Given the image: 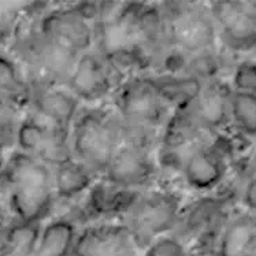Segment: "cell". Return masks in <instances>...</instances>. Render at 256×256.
Masks as SVG:
<instances>
[{
  "mask_svg": "<svg viewBox=\"0 0 256 256\" xmlns=\"http://www.w3.org/2000/svg\"><path fill=\"white\" fill-rule=\"evenodd\" d=\"M140 194L142 190L118 188L107 181L94 184L88 190L78 216L86 220H110L114 216H122Z\"/></svg>",
  "mask_w": 256,
  "mask_h": 256,
  "instance_id": "cell-17",
  "label": "cell"
},
{
  "mask_svg": "<svg viewBox=\"0 0 256 256\" xmlns=\"http://www.w3.org/2000/svg\"><path fill=\"white\" fill-rule=\"evenodd\" d=\"M116 116L124 126L125 142L151 146L170 120L172 111L152 86L146 76L125 80L114 89Z\"/></svg>",
  "mask_w": 256,
  "mask_h": 256,
  "instance_id": "cell-2",
  "label": "cell"
},
{
  "mask_svg": "<svg viewBox=\"0 0 256 256\" xmlns=\"http://www.w3.org/2000/svg\"><path fill=\"white\" fill-rule=\"evenodd\" d=\"M181 211V199L178 194L154 190L142 192L120 218L138 250H146L163 234L174 232Z\"/></svg>",
  "mask_w": 256,
  "mask_h": 256,
  "instance_id": "cell-6",
  "label": "cell"
},
{
  "mask_svg": "<svg viewBox=\"0 0 256 256\" xmlns=\"http://www.w3.org/2000/svg\"><path fill=\"white\" fill-rule=\"evenodd\" d=\"M124 142V126L116 114L108 111L81 110L70 129V146L74 159L94 174L106 172Z\"/></svg>",
  "mask_w": 256,
  "mask_h": 256,
  "instance_id": "cell-3",
  "label": "cell"
},
{
  "mask_svg": "<svg viewBox=\"0 0 256 256\" xmlns=\"http://www.w3.org/2000/svg\"><path fill=\"white\" fill-rule=\"evenodd\" d=\"M77 234L74 218H58L42 229L36 251L42 256H72Z\"/></svg>",
  "mask_w": 256,
  "mask_h": 256,
  "instance_id": "cell-21",
  "label": "cell"
},
{
  "mask_svg": "<svg viewBox=\"0 0 256 256\" xmlns=\"http://www.w3.org/2000/svg\"><path fill=\"white\" fill-rule=\"evenodd\" d=\"M32 86L8 56L0 55V98L16 110L29 106Z\"/></svg>",
  "mask_w": 256,
  "mask_h": 256,
  "instance_id": "cell-23",
  "label": "cell"
},
{
  "mask_svg": "<svg viewBox=\"0 0 256 256\" xmlns=\"http://www.w3.org/2000/svg\"><path fill=\"white\" fill-rule=\"evenodd\" d=\"M220 72V59L214 51H207V52L188 56L182 70L184 74L192 76L194 78L203 81L204 84L218 80L216 77H218Z\"/></svg>",
  "mask_w": 256,
  "mask_h": 256,
  "instance_id": "cell-25",
  "label": "cell"
},
{
  "mask_svg": "<svg viewBox=\"0 0 256 256\" xmlns=\"http://www.w3.org/2000/svg\"><path fill=\"white\" fill-rule=\"evenodd\" d=\"M120 77L108 60L98 51L81 54L76 62L66 88L81 102H98L118 86Z\"/></svg>",
  "mask_w": 256,
  "mask_h": 256,
  "instance_id": "cell-9",
  "label": "cell"
},
{
  "mask_svg": "<svg viewBox=\"0 0 256 256\" xmlns=\"http://www.w3.org/2000/svg\"><path fill=\"white\" fill-rule=\"evenodd\" d=\"M228 198H204L194 203L189 208L181 211L180 220L174 232L178 236H194L200 238L220 237L224 229L225 210L228 208Z\"/></svg>",
  "mask_w": 256,
  "mask_h": 256,
  "instance_id": "cell-15",
  "label": "cell"
},
{
  "mask_svg": "<svg viewBox=\"0 0 256 256\" xmlns=\"http://www.w3.org/2000/svg\"><path fill=\"white\" fill-rule=\"evenodd\" d=\"M168 47L192 56L214 51L218 30L208 8L194 3L168 2L160 4Z\"/></svg>",
  "mask_w": 256,
  "mask_h": 256,
  "instance_id": "cell-5",
  "label": "cell"
},
{
  "mask_svg": "<svg viewBox=\"0 0 256 256\" xmlns=\"http://www.w3.org/2000/svg\"><path fill=\"white\" fill-rule=\"evenodd\" d=\"M215 244V256H256V214L246 212L226 220Z\"/></svg>",
  "mask_w": 256,
  "mask_h": 256,
  "instance_id": "cell-19",
  "label": "cell"
},
{
  "mask_svg": "<svg viewBox=\"0 0 256 256\" xmlns=\"http://www.w3.org/2000/svg\"><path fill=\"white\" fill-rule=\"evenodd\" d=\"M181 170L185 182L190 188L194 190H211L224 181L228 163L220 146L203 144L184 160Z\"/></svg>",
  "mask_w": 256,
  "mask_h": 256,
  "instance_id": "cell-16",
  "label": "cell"
},
{
  "mask_svg": "<svg viewBox=\"0 0 256 256\" xmlns=\"http://www.w3.org/2000/svg\"><path fill=\"white\" fill-rule=\"evenodd\" d=\"M4 164H6L4 158L2 156V154H0V172H2V170H3V168H4Z\"/></svg>",
  "mask_w": 256,
  "mask_h": 256,
  "instance_id": "cell-30",
  "label": "cell"
},
{
  "mask_svg": "<svg viewBox=\"0 0 256 256\" xmlns=\"http://www.w3.org/2000/svg\"><path fill=\"white\" fill-rule=\"evenodd\" d=\"M14 144L18 151L32 155L51 168L73 160L70 146V130H63L29 116L18 122Z\"/></svg>",
  "mask_w": 256,
  "mask_h": 256,
  "instance_id": "cell-7",
  "label": "cell"
},
{
  "mask_svg": "<svg viewBox=\"0 0 256 256\" xmlns=\"http://www.w3.org/2000/svg\"><path fill=\"white\" fill-rule=\"evenodd\" d=\"M233 90L256 94V63L242 62L233 73Z\"/></svg>",
  "mask_w": 256,
  "mask_h": 256,
  "instance_id": "cell-27",
  "label": "cell"
},
{
  "mask_svg": "<svg viewBox=\"0 0 256 256\" xmlns=\"http://www.w3.org/2000/svg\"><path fill=\"white\" fill-rule=\"evenodd\" d=\"M146 77L172 112L188 110L204 88L203 81L184 73H159Z\"/></svg>",
  "mask_w": 256,
  "mask_h": 256,
  "instance_id": "cell-18",
  "label": "cell"
},
{
  "mask_svg": "<svg viewBox=\"0 0 256 256\" xmlns=\"http://www.w3.org/2000/svg\"><path fill=\"white\" fill-rule=\"evenodd\" d=\"M144 256H189L181 240L176 237L163 236L146 250Z\"/></svg>",
  "mask_w": 256,
  "mask_h": 256,
  "instance_id": "cell-28",
  "label": "cell"
},
{
  "mask_svg": "<svg viewBox=\"0 0 256 256\" xmlns=\"http://www.w3.org/2000/svg\"><path fill=\"white\" fill-rule=\"evenodd\" d=\"M96 176L78 160H70L52 168L54 192L56 200H72L92 188Z\"/></svg>",
  "mask_w": 256,
  "mask_h": 256,
  "instance_id": "cell-20",
  "label": "cell"
},
{
  "mask_svg": "<svg viewBox=\"0 0 256 256\" xmlns=\"http://www.w3.org/2000/svg\"><path fill=\"white\" fill-rule=\"evenodd\" d=\"M138 246L120 224H96L78 232L72 256H137Z\"/></svg>",
  "mask_w": 256,
  "mask_h": 256,
  "instance_id": "cell-12",
  "label": "cell"
},
{
  "mask_svg": "<svg viewBox=\"0 0 256 256\" xmlns=\"http://www.w3.org/2000/svg\"><path fill=\"white\" fill-rule=\"evenodd\" d=\"M36 29L78 55L90 51L94 44V25L76 14L70 6L44 12L37 20Z\"/></svg>",
  "mask_w": 256,
  "mask_h": 256,
  "instance_id": "cell-11",
  "label": "cell"
},
{
  "mask_svg": "<svg viewBox=\"0 0 256 256\" xmlns=\"http://www.w3.org/2000/svg\"><path fill=\"white\" fill-rule=\"evenodd\" d=\"M104 181L118 188L140 190L154 181L156 164L151 156L150 148L124 142L103 172Z\"/></svg>",
  "mask_w": 256,
  "mask_h": 256,
  "instance_id": "cell-10",
  "label": "cell"
},
{
  "mask_svg": "<svg viewBox=\"0 0 256 256\" xmlns=\"http://www.w3.org/2000/svg\"><path fill=\"white\" fill-rule=\"evenodd\" d=\"M16 111L18 110L0 98V151L14 144L18 126Z\"/></svg>",
  "mask_w": 256,
  "mask_h": 256,
  "instance_id": "cell-26",
  "label": "cell"
},
{
  "mask_svg": "<svg viewBox=\"0 0 256 256\" xmlns=\"http://www.w3.org/2000/svg\"><path fill=\"white\" fill-rule=\"evenodd\" d=\"M32 256H42V254H40V252H37V251H34V254H33V255Z\"/></svg>",
  "mask_w": 256,
  "mask_h": 256,
  "instance_id": "cell-31",
  "label": "cell"
},
{
  "mask_svg": "<svg viewBox=\"0 0 256 256\" xmlns=\"http://www.w3.org/2000/svg\"><path fill=\"white\" fill-rule=\"evenodd\" d=\"M230 120L244 134L256 136V94L232 90Z\"/></svg>",
  "mask_w": 256,
  "mask_h": 256,
  "instance_id": "cell-24",
  "label": "cell"
},
{
  "mask_svg": "<svg viewBox=\"0 0 256 256\" xmlns=\"http://www.w3.org/2000/svg\"><path fill=\"white\" fill-rule=\"evenodd\" d=\"M242 202L252 214H256V172L250 176L242 188Z\"/></svg>",
  "mask_w": 256,
  "mask_h": 256,
  "instance_id": "cell-29",
  "label": "cell"
},
{
  "mask_svg": "<svg viewBox=\"0 0 256 256\" xmlns=\"http://www.w3.org/2000/svg\"><path fill=\"white\" fill-rule=\"evenodd\" d=\"M42 222L14 220L0 238V256H32L40 240Z\"/></svg>",
  "mask_w": 256,
  "mask_h": 256,
  "instance_id": "cell-22",
  "label": "cell"
},
{
  "mask_svg": "<svg viewBox=\"0 0 256 256\" xmlns=\"http://www.w3.org/2000/svg\"><path fill=\"white\" fill-rule=\"evenodd\" d=\"M0 186L14 220L42 222L56 202L52 168L32 155L12 154L0 172Z\"/></svg>",
  "mask_w": 256,
  "mask_h": 256,
  "instance_id": "cell-1",
  "label": "cell"
},
{
  "mask_svg": "<svg viewBox=\"0 0 256 256\" xmlns=\"http://www.w3.org/2000/svg\"><path fill=\"white\" fill-rule=\"evenodd\" d=\"M230 94L220 80L210 81L194 104L182 112L202 133L218 130L230 120Z\"/></svg>",
  "mask_w": 256,
  "mask_h": 256,
  "instance_id": "cell-14",
  "label": "cell"
},
{
  "mask_svg": "<svg viewBox=\"0 0 256 256\" xmlns=\"http://www.w3.org/2000/svg\"><path fill=\"white\" fill-rule=\"evenodd\" d=\"M16 36V52L21 55L29 68V82L33 85L66 86L78 54L42 36L36 29V24H33L26 33Z\"/></svg>",
  "mask_w": 256,
  "mask_h": 256,
  "instance_id": "cell-4",
  "label": "cell"
},
{
  "mask_svg": "<svg viewBox=\"0 0 256 256\" xmlns=\"http://www.w3.org/2000/svg\"><path fill=\"white\" fill-rule=\"evenodd\" d=\"M30 86L29 107L34 110L36 118L63 130H70L80 112V100L62 86L33 84Z\"/></svg>",
  "mask_w": 256,
  "mask_h": 256,
  "instance_id": "cell-13",
  "label": "cell"
},
{
  "mask_svg": "<svg viewBox=\"0 0 256 256\" xmlns=\"http://www.w3.org/2000/svg\"><path fill=\"white\" fill-rule=\"evenodd\" d=\"M208 10L229 50L242 52L256 48V3L215 2Z\"/></svg>",
  "mask_w": 256,
  "mask_h": 256,
  "instance_id": "cell-8",
  "label": "cell"
}]
</instances>
